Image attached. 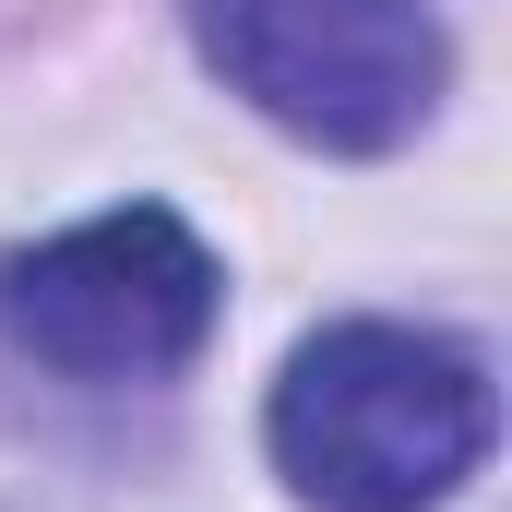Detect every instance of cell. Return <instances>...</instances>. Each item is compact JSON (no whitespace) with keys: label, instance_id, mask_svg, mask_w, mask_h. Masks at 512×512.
<instances>
[{"label":"cell","instance_id":"cell-1","mask_svg":"<svg viewBox=\"0 0 512 512\" xmlns=\"http://www.w3.org/2000/svg\"><path fill=\"white\" fill-rule=\"evenodd\" d=\"M501 441L489 358L429 322H322L262 393V453L310 512H441Z\"/></svg>","mask_w":512,"mask_h":512},{"label":"cell","instance_id":"cell-3","mask_svg":"<svg viewBox=\"0 0 512 512\" xmlns=\"http://www.w3.org/2000/svg\"><path fill=\"white\" fill-rule=\"evenodd\" d=\"M227 262L167 203H108L0 251V334L60 382H179L215 346Z\"/></svg>","mask_w":512,"mask_h":512},{"label":"cell","instance_id":"cell-2","mask_svg":"<svg viewBox=\"0 0 512 512\" xmlns=\"http://www.w3.org/2000/svg\"><path fill=\"white\" fill-rule=\"evenodd\" d=\"M203 72L310 155H393L453 96V24L429 0H179Z\"/></svg>","mask_w":512,"mask_h":512}]
</instances>
